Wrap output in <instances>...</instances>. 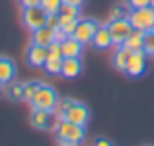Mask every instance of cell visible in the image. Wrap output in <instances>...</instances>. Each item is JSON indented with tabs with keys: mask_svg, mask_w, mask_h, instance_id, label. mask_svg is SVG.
Returning a JSON list of instances; mask_svg holds the SVG:
<instances>
[{
	"mask_svg": "<svg viewBox=\"0 0 154 146\" xmlns=\"http://www.w3.org/2000/svg\"><path fill=\"white\" fill-rule=\"evenodd\" d=\"M49 59H64L63 43H60V41H53L49 45Z\"/></svg>",
	"mask_w": 154,
	"mask_h": 146,
	"instance_id": "cell-25",
	"label": "cell"
},
{
	"mask_svg": "<svg viewBox=\"0 0 154 146\" xmlns=\"http://www.w3.org/2000/svg\"><path fill=\"white\" fill-rule=\"evenodd\" d=\"M80 72H82V60H80V56H64L60 76H64V78H76V76H80Z\"/></svg>",
	"mask_w": 154,
	"mask_h": 146,
	"instance_id": "cell-11",
	"label": "cell"
},
{
	"mask_svg": "<svg viewBox=\"0 0 154 146\" xmlns=\"http://www.w3.org/2000/svg\"><path fill=\"white\" fill-rule=\"evenodd\" d=\"M16 76V64L12 59L8 56H0V82L2 84H8L12 82Z\"/></svg>",
	"mask_w": 154,
	"mask_h": 146,
	"instance_id": "cell-14",
	"label": "cell"
},
{
	"mask_svg": "<svg viewBox=\"0 0 154 146\" xmlns=\"http://www.w3.org/2000/svg\"><path fill=\"white\" fill-rule=\"evenodd\" d=\"M55 31H57V29H51L49 26H43V27H39V29L33 31V37H31V41L37 43V45L49 47L51 43L55 41Z\"/></svg>",
	"mask_w": 154,
	"mask_h": 146,
	"instance_id": "cell-13",
	"label": "cell"
},
{
	"mask_svg": "<svg viewBox=\"0 0 154 146\" xmlns=\"http://www.w3.org/2000/svg\"><path fill=\"white\" fill-rule=\"evenodd\" d=\"M129 22H131V26L135 27V29L150 31L152 26H154V10L150 6L131 10V14H129Z\"/></svg>",
	"mask_w": 154,
	"mask_h": 146,
	"instance_id": "cell-3",
	"label": "cell"
},
{
	"mask_svg": "<svg viewBox=\"0 0 154 146\" xmlns=\"http://www.w3.org/2000/svg\"><path fill=\"white\" fill-rule=\"evenodd\" d=\"M63 43V55L64 56H80V53H82V43L78 41V39L74 37V35H70V37H66Z\"/></svg>",
	"mask_w": 154,
	"mask_h": 146,
	"instance_id": "cell-16",
	"label": "cell"
},
{
	"mask_svg": "<svg viewBox=\"0 0 154 146\" xmlns=\"http://www.w3.org/2000/svg\"><path fill=\"white\" fill-rule=\"evenodd\" d=\"M98 27H100V23L96 22V20H92V18H82V20H78V26H76L74 37L78 39L82 45L92 43V39H94Z\"/></svg>",
	"mask_w": 154,
	"mask_h": 146,
	"instance_id": "cell-7",
	"label": "cell"
},
{
	"mask_svg": "<svg viewBox=\"0 0 154 146\" xmlns=\"http://www.w3.org/2000/svg\"><path fill=\"white\" fill-rule=\"evenodd\" d=\"M47 74H60V68H63V59H47L45 66Z\"/></svg>",
	"mask_w": 154,
	"mask_h": 146,
	"instance_id": "cell-23",
	"label": "cell"
},
{
	"mask_svg": "<svg viewBox=\"0 0 154 146\" xmlns=\"http://www.w3.org/2000/svg\"><path fill=\"white\" fill-rule=\"evenodd\" d=\"M63 2L72 4V6H82V4H84V0H63Z\"/></svg>",
	"mask_w": 154,
	"mask_h": 146,
	"instance_id": "cell-31",
	"label": "cell"
},
{
	"mask_svg": "<svg viewBox=\"0 0 154 146\" xmlns=\"http://www.w3.org/2000/svg\"><path fill=\"white\" fill-rule=\"evenodd\" d=\"M4 96L8 97L10 101H22L23 99V84L22 82H8L6 90H4Z\"/></svg>",
	"mask_w": 154,
	"mask_h": 146,
	"instance_id": "cell-18",
	"label": "cell"
},
{
	"mask_svg": "<svg viewBox=\"0 0 154 146\" xmlns=\"http://www.w3.org/2000/svg\"><path fill=\"white\" fill-rule=\"evenodd\" d=\"M96 146H113V144L109 142L107 138H98V140H96Z\"/></svg>",
	"mask_w": 154,
	"mask_h": 146,
	"instance_id": "cell-30",
	"label": "cell"
},
{
	"mask_svg": "<svg viewBox=\"0 0 154 146\" xmlns=\"http://www.w3.org/2000/svg\"><path fill=\"white\" fill-rule=\"evenodd\" d=\"M150 8H152V10H154V0H150Z\"/></svg>",
	"mask_w": 154,
	"mask_h": 146,
	"instance_id": "cell-33",
	"label": "cell"
},
{
	"mask_svg": "<svg viewBox=\"0 0 154 146\" xmlns=\"http://www.w3.org/2000/svg\"><path fill=\"white\" fill-rule=\"evenodd\" d=\"M57 103H59V96H57L55 88L49 86V84H41L39 92L31 101L33 109H47V111H55Z\"/></svg>",
	"mask_w": 154,
	"mask_h": 146,
	"instance_id": "cell-2",
	"label": "cell"
},
{
	"mask_svg": "<svg viewBox=\"0 0 154 146\" xmlns=\"http://www.w3.org/2000/svg\"><path fill=\"white\" fill-rule=\"evenodd\" d=\"M129 6L133 8V10H137V8H144V6H150V0H127Z\"/></svg>",
	"mask_w": 154,
	"mask_h": 146,
	"instance_id": "cell-28",
	"label": "cell"
},
{
	"mask_svg": "<svg viewBox=\"0 0 154 146\" xmlns=\"http://www.w3.org/2000/svg\"><path fill=\"white\" fill-rule=\"evenodd\" d=\"M92 45H94L96 49H100V51H105V49H109V47L113 45L111 31H109L107 26H100V27H98L94 39H92Z\"/></svg>",
	"mask_w": 154,
	"mask_h": 146,
	"instance_id": "cell-12",
	"label": "cell"
},
{
	"mask_svg": "<svg viewBox=\"0 0 154 146\" xmlns=\"http://www.w3.org/2000/svg\"><path fill=\"white\" fill-rule=\"evenodd\" d=\"M129 14H131L129 2L127 4H117V6L113 8V12H111V20H125V18H129Z\"/></svg>",
	"mask_w": 154,
	"mask_h": 146,
	"instance_id": "cell-21",
	"label": "cell"
},
{
	"mask_svg": "<svg viewBox=\"0 0 154 146\" xmlns=\"http://www.w3.org/2000/svg\"><path fill=\"white\" fill-rule=\"evenodd\" d=\"M47 59H49V47H43V45H37V43L31 41L29 47L26 51V60L29 66H35V68H41L45 66Z\"/></svg>",
	"mask_w": 154,
	"mask_h": 146,
	"instance_id": "cell-8",
	"label": "cell"
},
{
	"mask_svg": "<svg viewBox=\"0 0 154 146\" xmlns=\"http://www.w3.org/2000/svg\"><path fill=\"white\" fill-rule=\"evenodd\" d=\"M143 51L146 53L148 56H154V33H152V31H146V33H144Z\"/></svg>",
	"mask_w": 154,
	"mask_h": 146,
	"instance_id": "cell-24",
	"label": "cell"
},
{
	"mask_svg": "<svg viewBox=\"0 0 154 146\" xmlns=\"http://www.w3.org/2000/svg\"><path fill=\"white\" fill-rule=\"evenodd\" d=\"M146 66H148V55L144 51H135V53H131V59H129L125 72L131 78H137V76H143L146 72Z\"/></svg>",
	"mask_w": 154,
	"mask_h": 146,
	"instance_id": "cell-9",
	"label": "cell"
},
{
	"mask_svg": "<svg viewBox=\"0 0 154 146\" xmlns=\"http://www.w3.org/2000/svg\"><path fill=\"white\" fill-rule=\"evenodd\" d=\"M39 6H41L47 14H59L60 6H63V0H41Z\"/></svg>",
	"mask_w": 154,
	"mask_h": 146,
	"instance_id": "cell-22",
	"label": "cell"
},
{
	"mask_svg": "<svg viewBox=\"0 0 154 146\" xmlns=\"http://www.w3.org/2000/svg\"><path fill=\"white\" fill-rule=\"evenodd\" d=\"M45 26H49L51 29H59V27H60L59 14H49V16H47V23H45Z\"/></svg>",
	"mask_w": 154,
	"mask_h": 146,
	"instance_id": "cell-27",
	"label": "cell"
},
{
	"mask_svg": "<svg viewBox=\"0 0 154 146\" xmlns=\"http://www.w3.org/2000/svg\"><path fill=\"white\" fill-rule=\"evenodd\" d=\"M29 123L33 129H39V131H55L57 123H59V115H55V111H47V109H33Z\"/></svg>",
	"mask_w": 154,
	"mask_h": 146,
	"instance_id": "cell-4",
	"label": "cell"
},
{
	"mask_svg": "<svg viewBox=\"0 0 154 146\" xmlns=\"http://www.w3.org/2000/svg\"><path fill=\"white\" fill-rule=\"evenodd\" d=\"M76 26H78V20H68V22H63V23H60V29H63L64 33L70 37V35H74Z\"/></svg>",
	"mask_w": 154,
	"mask_h": 146,
	"instance_id": "cell-26",
	"label": "cell"
},
{
	"mask_svg": "<svg viewBox=\"0 0 154 146\" xmlns=\"http://www.w3.org/2000/svg\"><path fill=\"white\" fill-rule=\"evenodd\" d=\"M43 82H39V80H29V82L23 84V101H33L35 94L39 92V88H41Z\"/></svg>",
	"mask_w": 154,
	"mask_h": 146,
	"instance_id": "cell-20",
	"label": "cell"
},
{
	"mask_svg": "<svg viewBox=\"0 0 154 146\" xmlns=\"http://www.w3.org/2000/svg\"><path fill=\"white\" fill-rule=\"evenodd\" d=\"M129 59H131V51L123 45H117V51H115V55H113V66H115L117 70H127Z\"/></svg>",
	"mask_w": 154,
	"mask_h": 146,
	"instance_id": "cell-17",
	"label": "cell"
},
{
	"mask_svg": "<svg viewBox=\"0 0 154 146\" xmlns=\"http://www.w3.org/2000/svg\"><path fill=\"white\" fill-rule=\"evenodd\" d=\"M20 2H22L23 8H29V6H39L41 0H20Z\"/></svg>",
	"mask_w": 154,
	"mask_h": 146,
	"instance_id": "cell-29",
	"label": "cell"
},
{
	"mask_svg": "<svg viewBox=\"0 0 154 146\" xmlns=\"http://www.w3.org/2000/svg\"><path fill=\"white\" fill-rule=\"evenodd\" d=\"M150 31H152V33H154V26H152V29H150Z\"/></svg>",
	"mask_w": 154,
	"mask_h": 146,
	"instance_id": "cell-35",
	"label": "cell"
},
{
	"mask_svg": "<svg viewBox=\"0 0 154 146\" xmlns=\"http://www.w3.org/2000/svg\"><path fill=\"white\" fill-rule=\"evenodd\" d=\"M55 132H57V138L60 140V144H78L86 136V127L76 125L66 119H59V123L55 127Z\"/></svg>",
	"mask_w": 154,
	"mask_h": 146,
	"instance_id": "cell-1",
	"label": "cell"
},
{
	"mask_svg": "<svg viewBox=\"0 0 154 146\" xmlns=\"http://www.w3.org/2000/svg\"><path fill=\"white\" fill-rule=\"evenodd\" d=\"M4 90H6V84H2V82H0V97L4 96Z\"/></svg>",
	"mask_w": 154,
	"mask_h": 146,
	"instance_id": "cell-32",
	"label": "cell"
},
{
	"mask_svg": "<svg viewBox=\"0 0 154 146\" xmlns=\"http://www.w3.org/2000/svg\"><path fill=\"white\" fill-rule=\"evenodd\" d=\"M107 27H109V31H111L113 45H123L125 39H127L129 35L133 33V29H135V27L131 26V22H129V18H125V20H109Z\"/></svg>",
	"mask_w": 154,
	"mask_h": 146,
	"instance_id": "cell-6",
	"label": "cell"
},
{
	"mask_svg": "<svg viewBox=\"0 0 154 146\" xmlns=\"http://www.w3.org/2000/svg\"><path fill=\"white\" fill-rule=\"evenodd\" d=\"M60 119H66V121H72V123H76V125L86 127V123L90 121V109H88L84 103L74 101V103H72L70 107L64 111V115L60 117Z\"/></svg>",
	"mask_w": 154,
	"mask_h": 146,
	"instance_id": "cell-10",
	"label": "cell"
},
{
	"mask_svg": "<svg viewBox=\"0 0 154 146\" xmlns=\"http://www.w3.org/2000/svg\"><path fill=\"white\" fill-rule=\"evenodd\" d=\"M144 33L146 31H140V29H133V33L125 39L123 47H127L131 53L135 51H143V43H144Z\"/></svg>",
	"mask_w": 154,
	"mask_h": 146,
	"instance_id": "cell-15",
	"label": "cell"
},
{
	"mask_svg": "<svg viewBox=\"0 0 154 146\" xmlns=\"http://www.w3.org/2000/svg\"><path fill=\"white\" fill-rule=\"evenodd\" d=\"M47 12L43 10L41 6H29V8H23V14H22V22L27 29L35 31L39 27H43L47 23Z\"/></svg>",
	"mask_w": 154,
	"mask_h": 146,
	"instance_id": "cell-5",
	"label": "cell"
},
{
	"mask_svg": "<svg viewBox=\"0 0 154 146\" xmlns=\"http://www.w3.org/2000/svg\"><path fill=\"white\" fill-rule=\"evenodd\" d=\"M78 14H80V6H72V4L63 2V6L59 10V20L60 23L68 22V20H78Z\"/></svg>",
	"mask_w": 154,
	"mask_h": 146,
	"instance_id": "cell-19",
	"label": "cell"
},
{
	"mask_svg": "<svg viewBox=\"0 0 154 146\" xmlns=\"http://www.w3.org/2000/svg\"><path fill=\"white\" fill-rule=\"evenodd\" d=\"M60 146H76V144H60Z\"/></svg>",
	"mask_w": 154,
	"mask_h": 146,
	"instance_id": "cell-34",
	"label": "cell"
}]
</instances>
